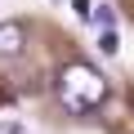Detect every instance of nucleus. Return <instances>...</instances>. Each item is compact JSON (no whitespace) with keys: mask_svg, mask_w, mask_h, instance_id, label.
Instances as JSON below:
<instances>
[{"mask_svg":"<svg viewBox=\"0 0 134 134\" xmlns=\"http://www.w3.org/2000/svg\"><path fill=\"white\" fill-rule=\"evenodd\" d=\"M58 98H63L67 112L85 116V112L103 107V98H107V81H103V72H94L90 63H67L63 72H58Z\"/></svg>","mask_w":134,"mask_h":134,"instance_id":"obj_1","label":"nucleus"},{"mask_svg":"<svg viewBox=\"0 0 134 134\" xmlns=\"http://www.w3.org/2000/svg\"><path fill=\"white\" fill-rule=\"evenodd\" d=\"M23 40H27V27L23 23H0V58H18L23 54Z\"/></svg>","mask_w":134,"mask_h":134,"instance_id":"obj_2","label":"nucleus"},{"mask_svg":"<svg viewBox=\"0 0 134 134\" xmlns=\"http://www.w3.org/2000/svg\"><path fill=\"white\" fill-rule=\"evenodd\" d=\"M90 18H94V23H98V27H112V9H107V5H98V9H94V14H90Z\"/></svg>","mask_w":134,"mask_h":134,"instance_id":"obj_3","label":"nucleus"},{"mask_svg":"<svg viewBox=\"0 0 134 134\" xmlns=\"http://www.w3.org/2000/svg\"><path fill=\"white\" fill-rule=\"evenodd\" d=\"M98 49H103V54H116V49H121V45H116V36H112V27L103 31V40H98Z\"/></svg>","mask_w":134,"mask_h":134,"instance_id":"obj_4","label":"nucleus"},{"mask_svg":"<svg viewBox=\"0 0 134 134\" xmlns=\"http://www.w3.org/2000/svg\"><path fill=\"white\" fill-rule=\"evenodd\" d=\"M72 9H76V18H90V14H94V5H90V0H72Z\"/></svg>","mask_w":134,"mask_h":134,"instance_id":"obj_5","label":"nucleus"},{"mask_svg":"<svg viewBox=\"0 0 134 134\" xmlns=\"http://www.w3.org/2000/svg\"><path fill=\"white\" fill-rule=\"evenodd\" d=\"M0 134H27L23 121H0Z\"/></svg>","mask_w":134,"mask_h":134,"instance_id":"obj_6","label":"nucleus"}]
</instances>
